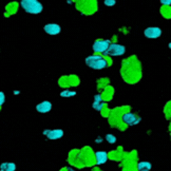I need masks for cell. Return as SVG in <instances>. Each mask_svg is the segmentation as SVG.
Listing matches in <instances>:
<instances>
[{
	"mask_svg": "<svg viewBox=\"0 0 171 171\" xmlns=\"http://www.w3.org/2000/svg\"><path fill=\"white\" fill-rule=\"evenodd\" d=\"M76 9L84 15H92L96 12V1L95 0H77Z\"/></svg>",
	"mask_w": 171,
	"mask_h": 171,
	"instance_id": "5",
	"label": "cell"
},
{
	"mask_svg": "<svg viewBox=\"0 0 171 171\" xmlns=\"http://www.w3.org/2000/svg\"><path fill=\"white\" fill-rule=\"evenodd\" d=\"M112 61L108 56L100 55V54H93L86 58V65L93 70H103L105 68L110 67Z\"/></svg>",
	"mask_w": 171,
	"mask_h": 171,
	"instance_id": "3",
	"label": "cell"
},
{
	"mask_svg": "<svg viewBox=\"0 0 171 171\" xmlns=\"http://www.w3.org/2000/svg\"><path fill=\"white\" fill-rule=\"evenodd\" d=\"M126 53V48L118 44H110L108 50L104 53V56H122Z\"/></svg>",
	"mask_w": 171,
	"mask_h": 171,
	"instance_id": "7",
	"label": "cell"
},
{
	"mask_svg": "<svg viewBox=\"0 0 171 171\" xmlns=\"http://www.w3.org/2000/svg\"><path fill=\"white\" fill-rule=\"evenodd\" d=\"M61 170H63V171H68V169L67 168H63V169H61Z\"/></svg>",
	"mask_w": 171,
	"mask_h": 171,
	"instance_id": "26",
	"label": "cell"
},
{
	"mask_svg": "<svg viewBox=\"0 0 171 171\" xmlns=\"http://www.w3.org/2000/svg\"><path fill=\"white\" fill-rule=\"evenodd\" d=\"M95 142H96V143H98V142H101V138H97V140H95Z\"/></svg>",
	"mask_w": 171,
	"mask_h": 171,
	"instance_id": "25",
	"label": "cell"
},
{
	"mask_svg": "<svg viewBox=\"0 0 171 171\" xmlns=\"http://www.w3.org/2000/svg\"><path fill=\"white\" fill-rule=\"evenodd\" d=\"M93 171H100V170H99V169H94Z\"/></svg>",
	"mask_w": 171,
	"mask_h": 171,
	"instance_id": "28",
	"label": "cell"
},
{
	"mask_svg": "<svg viewBox=\"0 0 171 171\" xmlns=\"http://www.w3.org/2000/svg\"><path fill=\"white\" fill-rule=\"evenodd\" d=\"M106 140L109 143V144H115V143H116L115 135H113V134H107L106 135Z\"/></svg>",
	"mask_w": 171,
	"mask_h": 171,
	"instance_id": "20",
	"label": "cell"
},
{
	"mask_svg": "<svg viewBox=\"0 0 171 171\" xmlns=\"http://www.w3.org/2000/svg\"><path fill=\"white\" fill-rule=\"evenodd\" d=\"M80 80L79 77L77 75H63L61 76L59 79H58V86L63 89H68V88H72V87H77L79 84Z\"/></svg>",
	"mask_w": 171,
	"mask_h": 171,
	"instance_id": "6",
	"label": "cell"
},
{
	"mask_svg": "<svg viewBox=\"0 0 171 171\" xmlns=\"http://www.w3.org/2000/svg\"><path fill=\"white\" fill-rule=\"evenodd\" d=\"M144 34H145V36L147 37V38L155 39V38L161 37L162 30L159 29V28H157V27H150V28H147V29L145 30Z\"/></svg>",
	"mask_w": 171,
	"mask_h": 171,
	"instance_id": "10",
	"label": "cell"
},
{
	"mask_svg": "<svg viewBox=\"0 0 171 171\" xmlns=\"http://www.w3.org/2000/svg\"><path fill=\"white\" fill-rule=\"evenodd\" d=\"M110 40L107 39H96L93 44V51L95 54H104L110 46Z\"/></svg>",
	"mask_w": 171,
	"mask_h": 171,
	"instance_id": "8",
	"label": "cell"
},
{
	"mask_svg": "<svg viewBox=\"0 0 171 171\" xmlns=\"http://www.w3.org/2000/svg\"><path fill=\"white\" fill-rule=\"evenodd\" d=\"M75 95H76V92H75V91H70V90H67V89H65L60 93L61 97H71V96H75Z\"/></svg>",
	"mask_w": 171,
	"mask_h": 171,
	"instance_id": "19",
	"label": "cell"
},
{
	"mask_svg": "<svg viewBox=\"0 0 171 171\" xmlns=\"http://www.w3.org/2000/svg\"><path fill=\"white\" fill-rule=\"evenodd\" d=\"M163 5H171V0H159Z\"/></svg>",
	"mask_w": 171,
	"mask_h": 171,
	"instance_id": "23",
	"label": "cell"
},
{
	"mask_svg": "<svg viewBox=\"0 0 171 171\" xmlns=\"http://www.w3.org/2000/svg\"><path fill=\"white\" fill-rule=\"evenodd\" d=\"M168 47H169V49H171V42H170V44H168Z\"/></svg>",
	"mask_w": 171,
	"mask_h": 171,
	"instance_id": "27",
	"label": "cell"
},
{
	"mask_svg": "<svg viewBox=\"0 0 171 171\" xmlns=\"http://www.w3.org/2000/svg\"><path fill=\"white\" fill-rule=\"evenodd\" d=\"M20 5L29 14H40L44 10V7L38 0H21Z\"/></svg>",
	"mask_w": 171,
	"mask_h": 171,
	"instance_id": "4",
	"label": "cell"
},
{
	"mask_svg": "<svg viewBox=\"0 0 171 171\" xmlns=\"http://www.w3.org/2000/svg\"><path fill=\"white\" fill-rule=\"evenodd\" d=\"M0 170L1 171H15L16 170V165L14 163H2L0 165Z\"/></svg>",
	"mask_w": 171,
	"mask_h": 171,
	"instance_id": "16",
	"label": "cell"
},
{
	"mask_svg": "<svg viewBox=\"0 0 171 171\" xmlns=\"http://www.w3.org/2000/svg\"><path fill=\"white\" fill-rule=\"evenodd\" d=\"M105 107H106V104L103 101H94L93 103V108L96 111H101Z\"/></svg>",
	"mask_w": 171,
	"mask_h": 171,
	"instance_id": "18",
	"label": "cell"
},
{
	"mask_svg": "<svg viewBox=\"0 0 171 171\" xmlns=\"http://www.w3.org/2000/svg\"><path fill=\"white\" fill-rule=\"evenodd\" d=\"M121 75L127 84H138L142 79V63L136 56H131L122 63Z\"/></svg>",
	"mask_w": 171,
	"mask_h": 171,
	"instance_id": "1",
	"label": "cell"
},
{
	"mask_svg": "<svg viewBox=\"0 0 171 171\" xmlns=\"http://www.w3.org/2000/svg\"><path fill=\"white\" fill-rule=\"evenodd\" d=\"M104 3L107 5V7H113V5H115L116 1L115 0H105Z\"/></svg>",
	"mask_w": 171,
	"mask_h": 171,
	"instance_id": "21",
	"label": "cell"
},
{
	"mask_svg": "<svg viewBox=\"0 0 171 171\" xmlns=\"http://www.w3.org/2000/svg\"><path fill=\"white\" fill-rule=\"evenodd\" d=\"M44 30L47 34H49V35H57V34L60 33L61 28L59 24L49 23V24H46V25H44Z\"/></svg>",
	"mask_w": 171,
	"mask_h": 171,
	"instance_id": "11",
	"label": "cell"
},
{
	"mask_svg": "<svg viewBox=\"0 0 171 171\" xmlns=\"http://www.w3.org/2000/svg\"><path fill=\"white\" fill-rule=\"evenodd\" d=\"M151 168H152V165H151V163H149V162H140V163L138 164V170H144V169L150 170Z\"/></svg>",
	"mask_w": 171,
	"mask_h": 171,
	"instance_id": "17",
	"label": "cell"
},
{
	"mask_svg": "<svg viewBox=\"0 0 171 171\" xmlns=\"http://www.w3.org/2000/svg\"><path fill=\"white\" fill-rule=\"evenodd\" d=\"M4 101H5L4 93H3V92H0V108H1V106L4 104Z\"/></svg>",
	"mask_w": 171,
	"mask_h": 171,
	"instance_id": "22",
	"label": "cell"
},
{
	"mask_svg": "<svg viewBox=\"0 0 171 171\" xmlns=\"http://www.w3.org/2000/svg\"><path fill=\"white\" fill-rule=\"evenodd\" d=\"M63 136V131L60 129H56V130H49V133L47 134V138L49 140H58Z\"/></svg>",
	"mask_w": 171,
	"mask_h": 171,
	"instance_id": "14",
	"label": "cell"
},
{
	"mask_svg": "<svg viewBox=\"0 0 171 171\" xmlns=\"http://www.w3.org/2000/svg\"><path fill=\"white\" fill-rule=\"evenodd\" d=\"M94 101H103V98H101L100 94H98V95H95V96H94Z\"/></svg>",
	"mask_w": 171,
	"mask_h": 171,
	"instance_id": "24",
	"label": "cell"
},
{
	"mask_svg": "<svg viewBox=\"0 0 171 171\" xmlns=\"http://www.w3.org/2000/svg\"><path fill=\"white\" fill-rule=\"evenodd\" d=\"M142 118L138 114L132 113V112H126L123 114V122L128 126H135L140 123Z\"/></svg>",
	"mask_w": 171,
	"mask_h": 171,
	"instance_id": "9",
	"label": "cell"
},
{
	"mask_svg": "<svg viewBox=\"0 0 171 171\" xmlns=\"http://www.w3.org/2000/svg\"><path fill=\"white\" fill-rule=\"evenodd\" d=\"M36 110L38 111L39 113H48V112H50V111L52 110V104H51L50 101L44 100L37 105Z\"/></svg>",
	"mask_w": 171,
	"mask_h": 171,
	"instance_id": "12",
	"label": "cell"
},
{
	"mask_svg": "<svg viewBox=\"0 0 171 171\" xmlns=\"http://www.w3.org/2000/svg\"><path fill=\"white\" fill-rule=\"evenodd\" d=\"M108 153L105 151H97L95 153V164L97 165H103L108 161Z\"/></svg>",
	"mask_w": 171,
	"mask_h": 171,
	"instance_id": "13",
	"label": "cell"
},
{
	"mask_svg": "<svg viewBox=\"0 0 171 171\" xmlns=\"http://www.w3.org/2000/svg\"><path fill=\"white\" fill-rule=\"evenodd\" d=\"M100 95L103 100H110V99H112V96H113V88L110 87V86H107L103 90V93Z\"/></svg>",
	"mask_w": 171,
	"mask_h": 171,
	"instance_id": "15",
	"label": "cell"
},
{
	"mask_svg": "<svg viewBox=\"0 0 171 171\" xmlns=\"http://www.w3.org/2000/svg\"><path fill=\"white\" fill-rule=\"evenodd\" d=\"M68 162L78 168L93 166L95 164V153L90 147H84L81 150H74L70 152Z\"/></svg>",
	"mask_w": 171,
	"mask_h": 171,
	"instance_id": "2",
	"label": "cell"
},
{
	"mask_svg": "<svg viewBox=\"0 0 171 171\" xmlns=\"http://www.w3.org/2000/svg\"><path fill=\"white\" fill-rule=\"evenodd\" d=\"M140 171H150V170H146V169H144V170H140Z\"/></svg>",
	"mask_w": 171,
	"mask_h": 171,
	"instance_id": "29",
	"label": "cell"
}]
</instances>
